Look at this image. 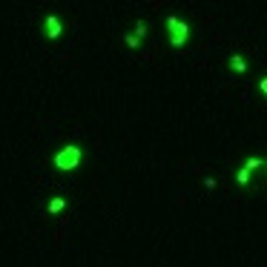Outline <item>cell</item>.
I'll use <instances>...</instances> for the list:
<instances>
[{
    "instance_id": "obj_6",
    "label": "cell",
    "mask_w": 267,
    "mask_h": 267,
    "mask_svg": "<svg viewBox=\"0 0 267 267\" xmlns=\"http://www.w3.org/2000/svg\"><path fill=\"white\" fill-rule=\"evenodd\" d=\"M236 181L241 184V187H247V184H250V170H247V167H241V170L236 173Z\"/></svg>"
},
{
    "instance_id": "obj_10",
    "label": "cell",
    "mask_w": 267,
    "mask_h": 267,
    "mask_svg": "<svg viewBox=\"0 0 267 267\" xmlns=\"http://www.w3.org/2000/svg\"><path fill=\"white\" fill-rule=\"evenodd\" d=\"M259 89H262V92L267 95V78H262V81H259Z\"/></svg>"
},
{
    "instance_id": "obj_1",
    "label": "cell",
    "mask_w": 267,
    "mask_h": 267,
    "mask_svg": "<svg viewBox=\"0 0 267 267\" xmlns=\"http://www.w3.org/2000/svg\"><path fill=\"white\" fill-rule=\"evenodd\" d=\"M81 161H84V149L75 147V144H69V147H63L52 158V164L58 167V170H63V173H69V170H78L81 167Z\"/></svg>"
},
{
    "instance_id": "obj_8",
    "label": "cell",
    "mask_w": 267,
    "mask_h": 267,
    "mask_svg": "<svg viewBox=\"0 0 267 267\" xmlns=\"http://www.w3.org/2000/svg\"><path fill=\"white\" fill-rule=\"evenodd\" d=\"M244 167H247V170H256V167H262V158H247Z\"/></svg>"
},
{
    "instance_id": "obj_4",
    "label": "cell",
    "mask_w": 267,
    "mask_h": 267,
    "mask_svg": "<svg viewBox=\"0 0 267 267\" xmlns=\"http://www.w3.org/2000/svg\"><path fill=\"white\" fill-rule=\"evenodd\" d=\"M227 66H230L233 72H247V60L241 58V55H230V60H227Z\"/></svg>"
},
{
    "instance_id": "obj_3",
    "label": "cell",
    "mask_w": 267,
    "mask_h": 267,
    "mask_svg": "<svg viewBox=\"0 0 267 267\" xmlns=\"http://www.w3.org/2000/svg\"><path fill=\"white\" fill-rule=\"evenodd\" d=\"M43 29H46V37H49V40H58L60 32H63V26H60V20L55 18V15H46V20H43Z\"/></svg>"
},
{
    "instance_id": "obj_9",
    "label": "cell",
    "mask_w": 267,
    "mask_h": 267,
    "mask_svg": "<svg viewBox=\"0 0 267 267\" xmlns=\"http://www.w3.org/2000/svg\"><path fill=\"white\" fill-rule=\"evenodd\" d=\"M135 35H138V37H144V35H147V23H144V20H138V23H135Z\"/></svg>"
},
{
    "instance_id": "obj_2",
    "label": "cell",
    "mask_w": 267,
    "mask_h": 267,
    "mask_svg": "<svg viewBox=\"0 0 267 267\" xmlns=\"http://www.w3.org/2000/svg\"><path fill=\"white\" fill-rule=\"evenodd\" d=\"M167 32H170V43H173L176 49H181V46L187 43V37H190V26H187L181 18H176V15L167 18Z\"/></svg>"
},
{
    "instance_id": "obj_7",
    "label": "cell",
    "mask_w": 267,
    "mask_h": 267,
    "mask_svg": "<svg viewBox=\"0 0 267 267\" xmlns=\"http://www.w3.org/2000/svg\"><path fill=\"white\" fill-rule=\"evenodd\" d=\"M124 43H126L129 49H138V43H141V37H138V35L132 32V35H124Z\"/></svg>"
},
{
    "instance_id": "obj_5",
    "label": "cell",
    "mask_w": 267,
    "mask_h": 267,
    "mask_svg": "<svg viewBox=\"0 0 267 267\" xmlns=\"http://www.w3.org/2000/svg\"><path fill=\"white\" fill-rule=\"evenodd\" d=\"M63 207H66V201H63V198H52V201H49V207H46V213H49V215H55V213H60Z\"/></svg>"
}]
</instances>
